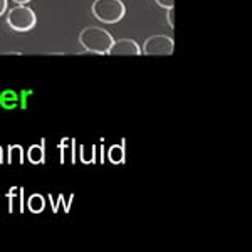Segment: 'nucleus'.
<instances>
[{"label": "nucleus", "mask_w": 252, "mask_h": 252, "mask_svg": "<svg viewBox=\"0 0 252 252\" xmlns=\"http://www.w3.org/2000/svg\"><path fill=\"white\" fill-rule=\"evenodd\" d=\"M113 42H115L113 35L106 29H103V27L89 26L84 27L79 34L81 47L88 52H93V54L106 56L113 46Z\"/></svg>", "instance_id": "obj_1"}, {"label": "nucleus", "mask_w": 252, "mask_h": 252, "mask_svg": "<svg viewBox=\"0 0 252 252\" xmlns=\"http://www.w3.org/2000/svg\"><path fill=\"white\" fill-rule=\"evenodd\" d=\"M93 15L104 24H116L126 15V7L121 0H94Z\"/></svg>", "instance_id": "obj_2"}, {"label": "nucleus", "mask_w": 252, "mask_h": 252, "mask_svg": "<svg viewBox=\"0 0 252 252\" xmlns=\"http://www.w3.org/2000/svg\"><path fill=\"white\" fill-rule=\"evenodd\" d=\"M35 22H37L35 12L31 7H27L26 3L24 5L19 3L7 14V24L15 32H29L35 27Z\"/></svg>", "instance_id": "obj_3"}, {"label": "nucleus", "mask_w": 252, "mask_h": 252, "mask_svg": "<svg viewBox=\"0 0 252 252\" xmlns=\"http://www.w3.org/2000/svg\"><path fill=\"white\" fill-rule=\"evenodd\" d=\"M175 42L168 35H152L145 40L141 54L145 56H172Z\"/></svg>", "instance_id": "obj_4"}, {"label": "nucleus", "mask_w": 252, "mask_h": 252, "mask_svg": "<svg viewBox=\"0 0 252 252\" xmlns=\"http://www.w3.org/2000/svg\"><path fill=\"white\" fill-rule=\"evenodd\" d=\"M109 56H140L141 47L133 39H120L113 42L111 49L108 52Z\"/></svg>", "instance_id": "obj_5"}, {"label": "nucleus", "mask_w": 252, "mask_h": 252, "mask_svg": "<svg viewBox=\"0 0 252 252\" xmlns=\"http://www.w3.org/2000/svg\"><path fill=\"white\" fill-rule=\"evenodd\" d=\"M27 160L31 161L32 165H40L46 160V153H44V140L42 145H32L29 150H27Z\"/></svg>", "instance_id": "obj_6"}, {"label": "nucleus", "mask_w": 252, "mask_h": 252, "mask_svg": "<svg viewBox=\"0 0 252 252\" xmlns=\"http://www.w3.org/2000/svg\"><path fill=\"white\" fill-rule=\"evenodd\" d=\"M108 160L111 161L113 165L125 163V160H126V153H125V140H123V145H113L111 148L108 150Z\"/></svg>", "instance_id": "obj_7"}, {"label": "nucleus", "mask_w": 252, "mask_h": 252, "mask_svg": "<svg viewBox=\"0 0 252 252\" xmlns=\"http://www.w3.org/2000/svg\"><path fill=\"white\" fill-rule=\"evenodd\" d=\"M27 207H29L31 212L40 214L44 210V207H46V200H44V197L40 193H32L29 200H27Z\"/></svg>", "instance_id": "obj_8"}, {"label": "nucleus", "mask_w": 252, "mask_h": 252, "mask_svg": "<svg viewBox=\"0 0 252 252\" xmlns=\"http://www.w3.org/2000/svg\"><path fill=\"white\" fill-rule=\"evenodd\" d=\"M9 163H24V150L20 145H10L9 146Z\"/></svg>", "instance_id": "obj_9"}, {"label": "nucleus", "mask_w": 252, "mask_h": 252, "mask_svg": "<svg viewBox=\"0 0 252 252\" xmlns=\"http://www.w3.org/2000/svg\"><path fill=\"white\" fill-rule=\"evenodd\" d=\"M160 7L163 9H170V7H175V0H155Z\"/></svg>", "instance_id": "obj_10"}, {"label": "nucleus", "mask_w": 252, "mask_h": 252, "mask_svg": "<svg viewBox=\"0 0 252 252\" xmlns=\"http://www.w3.org/2000/svg\"><path fill=\"white\" fill-rule=\"evenodd\" d=\"M166 17H168V24L172 27H175V7H170L168 9V15H166Z\"/></svg>", "instance_id": "obj_11"}, {"label": "nucleus", "mask_w": 252, "mask_h": 252, "mask_svg": "<svg viewBox=\"0 0 252 252\" xmlns=\"http://www.w3.org/2000/svg\"><path fill=\"white\" fill-rule=\"evenodd\" d=\"M7 7H9V2L7 0H0V17L7 12Z\"/></svg>", "instance_id": "obj_12"}, {"label": "nucleus", "mask_w": 252, "mask_h": 252, "mask_svg": "<svg viewBox=\"0 0 252 252\" xmlns=\"http://www.w3.org/2000/svg\"><path fill=\"white\" fill-rule=\"evenodd\" d=\"M14 2L15 3H22V5H24V3H29L31 0H14Z\"/></svg>", "instance_id": "obj_13"}, {"label": "nucleus", "mask_w": 252, "mask_h": 252, "mask_svg": "<svg viewBox=\"0 0 252 252\" xmlns=\"http://www.w3.org/2000/svg\"><path fill=\"white\" fill-rule=\"evenodd\" d=\"M2 160H3V155H2V148H0V163H2Z\"/></svg>", "instance_id": "obj_14"}]
</instances>
